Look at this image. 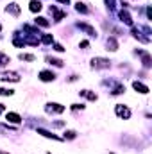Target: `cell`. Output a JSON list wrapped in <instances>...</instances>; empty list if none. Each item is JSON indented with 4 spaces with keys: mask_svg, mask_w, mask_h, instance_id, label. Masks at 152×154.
<instances>
[{
    "mask_svg": "<svg viewBox=\"0 0 152 154\" xmlns=\"http://www.w3.org/2000/svg\"><path fill=\"white\" fill-rule=\"evenodd\" d=\"M109 66H111V61L108 57H93L91 59V68H95V70H104Z\"/></svg>",
    "mask_w": 152,
    "mask_h": 154,
    "instance_id": "1",
    "label": "cell"
},
{
    "mask_svg": "<svg viewBox=\"0 0 152 154\" xmlns=\"http://www.w3.org/2000/svg\"><path fill=\"white\" fill-rule=\"evenodd\" d=\"M45 111L50 113V115H61L65 111V106L63 104H57V102H48L45 106Z\"/></svg>",
    "mask_w": 152,
    "mask_h": 154,
    "instance_id": "2",
    "label": "cell"
},
{
    "mask_svg": "<svg viewBox=\"0 0 152 154\" xmlns=\"http://www.w3.org/2000/svg\"><path fill=\"white\" fill-rule=\"evenodd\" d=\"M114 113L120 116V118H123V120H129V118H131V109H129L127 106H123V104H116Z\"/></svg>",
    "mask_w": 152,
    "mask_h": 154,
    "instance_id": "3",
    "label": "cell"
},
{
    "mask_svg": "<svg viewBox=\"0 0 152 154\" xmlns=\"http://www.w3.org/2000/svg\"><path fill=\"white\" fill-rule=\"evenodd\" d=\"M0 81H11V82H18L20 81V75L16 72H0Z\"/></svg>",
    "mask_w": 152,
    "mask_h": 154,
    "instance_id": "4",
    "label": "cell"
},
{
    "mask_svg": "<svg viewBox=\"0 0 152 154\" xmlns=\"http://www.w3.org/2000/svg\"><path fill=\"white\" fill-rule=\"evenodd\" d=\"M54 79H56V74L50 72V70H41L39 72V81H43V82H50Z\"/></svg>",
    "mask_w": 152,
    "mask_h": 154,
    "instance_id": "5",
    "label": "cell"
},
{
    "mask_svg": "<svg viewBox=\"0 0 152 154\" xmlns=\"http://www.w3.org/2000/svg\"><path fill=\"white\" fill-rule=\"evenodd\" d=\"M77 27L81 29V31H84L88 36H97V31H95V27H91V25H88V23H77Z\"/></svg>",
    "mask_w": 152,
    "mask_h": 154,
    "instance_id": "6",
    "label": "cell"
},
{
    "mask_svg": "<svg viewBox=\"0 0 152 154\" xmlns=\"http://www.w3.org/2000/svg\"><path fill=\"white\" fill-rule=\"evenodd\" d=\"M132 88L138 91V93H143V95H147L149 93V86H145L143 82H140V81H134L132 82Z\"/></svg>",
    "mask_w": 152,
    "mask_h": 154,
    "instance_id": "7",
    "label": "cell"
},
{
    "mask_svg": "<svg viewBox=\"0 0 152 154\" xmlns=\"http://www.w3.org/2000/svg\"><path fill=\"white\" fill-rule=\"evenodd\" d=\"M36 131H38V134H41V136H45V138H50V140H56V142H61V138H59V136H56V134H52V133H50V131H47V129H41V127H38Z\"/></svg>",
    "mask_w": 152,
    "mask_h": 154,
    "instance_id": "8",
    "label": "cell"
},
{
    "mask_svg": "<svg viewBox=\"0 0 152 154\" xmlns=\"http://www.w3.org/2000/svg\"><path fill=\"white\" fill-rule=\"evenodd\" d=\"M118 16H120V20H122L125 25H132V18H131V14H129L125 9H122V11L118 13Z\"/></svg>",
    "mask_w": 152,
    "mask_h": 154,
    "instance_id": "9",
    "label": "cell"
},
{
    "mask_svg": "<svg viewBox=\"0 0 152 154\" xmlns=\"http://www.w3.org/2000/svg\"><path fill=\"white\" fill-rule=\"evenodd\" d=\"M5 11H7L9 14H13V16H18V14H20V5H18V4H9V5L5 7Z\"/></svg>",
    "mask_w": 152,
    "mask_h": 154,
    "instance_id": "10",
    "label": "cell"
},
{
    "mask_svg": "<svg viewBox=\"0 0 152 154\" xmlns=\"http://www.w3.org/2000/svg\"><path fill=\"white\" fill-rule=\"evenodd\" d=\"M5 118H7L9 122H13V124H20V122H22V116L18 115V113H13V111H9V113L5 115Z\"/></svg>",
    "mask_w": 152,
    "mask_h": 154,
    "instance_id": "11",
    "label": "cell"
},
{
    "mask_svg": "<svg viewBox=\"0 0 152 154\" xmlns=\"http://www.w3.org/2000/svg\"><path fill=\"white\" fill-rule=\"evenodd\" d=\"M106 45H108V50H111V52H114V50H118V41L114 38H108V41H106Z\"/></svg>",
    "mask_w": 152,
    "mask_h": 154,
    "instance_id": "12",
    "label": "cell"
},
{
    "mask_svg": "<svg viewBox=\"0 0 152 154\" xmlns=\"http://www.w3.org/2000/svg\"><path fill=\"white\" fill-rule=\"evenodd\" d=\"M29 9H31L32 13H39V11H41V2H39V0H31Z\"/></svg>",
    "mask_w": 152,
    "mask_h": 154,
    "instance_id": "13",
    "label": "cell"
},
{
    "mask_svg": "<svg viewBox=\"0 0 152 154\" xmlns=\"http://www.w3.org/2000/svg\"><path fill=\"white\" fill-rule=\"evenodd\" d=\"M50 13H54V16H56V22H61V20L66 16V13H63V11H57L56 7H50Z\"/></svg>",
    "mask_w": 152,
    "mask_h": 154,
    "instance_id": "14",
    "label": "cell"
},
{
    "mask_svg": "<svg viewBox=\"0 0 152 154\" xmlns=\"http://www.w3.org/2000/svg\"><path fill=\"white\" fill-rule=\"evenodd\" d=\"M82 97H86V99H90V100H97V93H91L90 90H82V91H79Z\"/></svg>",
    "mask_w": 152,
    "mask_h": 154,
    "instance_id": "15",
    "label": "cell"
},
{
    "mask_svg": "<svg viewBox=\"0 0 152 154\" xmlns=\"http://www.w3.org/2000/svg\"><path fill=\"white\" fill-rule=\"evenodd\" d=\"M138 54H141V57H143V66H150L152 63H150V56L147 54V52H141V50H138Z\"/></svg>",
    "mask_w": 152,
    "mask_h": 154,
    "instance_id": "16",
    "label": "cell"
},
{
    "mask_svg": "<svg viewBox=\"0 0 152 154\" xmlns=\"http://www.w3.org/2000/svg\"><path fill=\"white\" fill-rule=\"evenodd\" d=\"M41 43L52 45V43H54V36H52V34H41Z\"/></svg>",
    "mask_w": 152,
    "mask_h": 154,
    "instance_id": "17",
    "label": "cell"
},
{
    "mask_svg": "<svg viewBox=\"0 0 152 154\" xmlns=\"http://www.w3.org/2000/svg\"><path fill=\"white\" fill-rule=\"evenodd\" d=\"M75 11H77V13L86 14V13H88V7H86V4H82V2H77V4H75Z\"/></svg>",
    "mask_w": 152,
    "mask_h": 154,
    "instance_id": "18",
    "label": "cell"
},
{
    "mask_svg": "<svg viewBox=\"0 0 152 154\" xmlns=\"http://www.w3.org/2000/svg\"><path fill=\"white\" fill-rule=\"evenodd\" d=\"M34 22H36V25H39V27H48V25H50V23H48V20H47V18H43V16H38Z\"/></svg>",
    "mask_w": 152,
    "mask_h": 154,
    "instance_id": "19",
    "label": "cell"
},
{
    "mask_svg": "<svg viewBox=\"0 0 152 154\" xmlns=\"http://www.w3.org/2000/svg\"><path fill=\"white\" fill-rule=\"evenodd\" d=\"M9 61H11V59H9V56H7V54H4V52H0V68H2V66H5Z\"/></svg>",
    "mask_w": 152,
    "mask_h": 154,
    "instance_id": "20",
    "label": "cell"
},
{
    "mask_svg": "<svg viewBox=\"0 0 152 154\" xmlns=\"http://www.w3.org/2000/svg\"><path fill=\"white\" fill-rule=\"evenodd\" d=\"M125 91V86L123 84H118V86H114V90L111 91V95H122Z\"/></svg>",
    "mask_w": 152,
    "mask_h": 154,
    "instance_id": "21",
    "label": "cell"
},
{
    "mask_svg": "<svg viewBox=\"0 0 152 154\" xmlns=\"http://www.w3.org/2000/svg\"><path fill=\"white\" fill-rule=\"evenodd\" d=\"M47 61H48L50 65H54V66H63V63H65V61H61V59H56V57H47Z\"/></svg>",
    "mask_w": 152,
    "mask_h": 154,
    "instance_id": "22",
    "label": "cell"
},
{
    "mask_svg": "<svg viewBox=\"0 0 152 154\" xmlns=\"http://www.w3.org/2000/svg\"><path fill=\"white\" fill-rule=\"evenodd\" d=\"M20 59L22 61H36V57L32 54H20Z\"/></svg>",
    "mask_w": 152,
    "mask_h": 154,
    "instance_id": "23",
    "label": "cell"
},
{
    "mask_svg": "<svg viewBox=\"0 0 152 154\" xmlns=\"http://www.w3.org/2000/svg\"><path fill=\"white\" fill-rule=\"evenodd\" d=\"M13 93H14L13 90H5V88H0V95H2V97H11Z\"/></svg>",
    "mask_w": 152,
    "mask_h": 154,
    "instance_id": "24",
    "label": "cell"
},
{
    "mask_svg": "<svg viewBox=\"0 0 152 154\" xmlns=\"http://www.w3.org/2000/svg\"><path fill=\"white\" fill-rule=\"evenodd\" d=\"M75 136H77L75 131H66V133H65V140H74Z\"/></svg>",
    "mask_w": 152,
    "mask_h": 154,
    "instance_id": "25",
    "label": "cell"
},
{
    "mask_svg": "<svg viewBox=\"0 0 152 154\" xmlns=\"http://www.w3.org/2000/svg\"><path fill=\"white\" fill-rule=\"evenodd\" d=\"M13 43H14L16 47H23V45H25V41H23V39H20V38H14V39H13Z\"/></svg>",
    "mask_w": 152,
    "mask_h": 154,
    "instance_id": "26",
    "label": "cell"
},
{
    "mask_svg": "<svg viewBox=\"0 0 152 154\" xmlns=\"http://www.w3.org/2000/svg\"><path fill=\"white\" fill-rule=\"evenodd\" d=\"M106 5H108L109 11H113L114 9V0H106Z\"/></svg>",
    "mask_w": 152,
    "mask_h": 154,
    "instance_id": "27",
    "label": "cell"
},
{
    "mask_svg": "<svg viewBox=\"0 0 152 154\" xmlns=\"http://www.w3.org/2000/svg\"><path fill=\"white\" fill-rule=\"evenodd\" d=\"M72 109L77 111V109H84V104H72Z\"/></svg>",
    "mask_w": 152,
    "mask_h": 154,
    "instance_id": "28",
    "label": "cell"
},
{
    "mask_svg": "<svg viewBox=\"0 0 152 154\" xmlns=\"http://www.w3.org/2000/svg\"><path fill=\"white\" fill-rule=\"evenodd\" d=\"M54 50H57V52H63L65 48H63V45H59V43H56V45H54Z\"/></svg>",
    "mask_w": 152,
    "mask_h": 154,
    "instance_id": "29",
    "label": "cell"
},
{
    "mask_svg": "<svg viewBox=\"0 0 152 154\" xmlns=\"http://www.w3.org/2000/svg\"><path fill=\"white\" fill-rule=\"evenodd\" d=\"M79 47H82V48H88V47H90V43L84 39V41H81V43H79Z\"/></svg>",
    "mask_w": 152,
    "mask_h": 154,
    "instance_id": "30",
    "label": "cell"
},
{
    "mask_svg": "<svg viewBox=\"0 0 152 154\" xmlns=\"http://www.w3.org/2000/svg\"><path fill=\"white\" fill-rule=\"evenodd\" d=\"M147 18L152 20V9H150V7H147Z\"/></svg>",
    "mask_w": 152,
    "mask_h": 154,
    "instance_id": "31",
    "label": "cell"
},
{
    "mask_svg": "<svg viewBox=\"0 0 152 154\" xmlns=\"http://www.w3.org/2000/svg\"><path fill=\"white\" fill-rule=\"evenodd\" d=\"M57 2H59V4H63V5H66V4H68L70 0H57Z\"/></svg>",
    "mask_w": 152,
    "mask_h": 154,
    "instance_id": "32",
    "label": "cell"
},
{
    "mask_svg": "<svg viewBox=\"0 0 152 154\" xmlns=\"http://www.w3.org/2000/svg\"><path fill=\"white\" fill-rule=\"evenodd\" d=\"M0 29H2V25H0Z\"/></svg>",
    "mask_w": 152,
    "mask_h": 154,
    "instance_id": "33",
    "label": "cell"
},
{
    "mask_svg": "<svg viewBox=\"0 0 152 154\" xmlns=\"http://www.w3.org/2000/svg\"><path fill=\"white\" fill-rule=\"evenodd\" d=\"M47 154H50V152H47Z\"/></svg>",
    "mask_w": 152,
    "mask_h": 154,
    "instance_id": "34",
    "label": "cell"
}]
</instances>
